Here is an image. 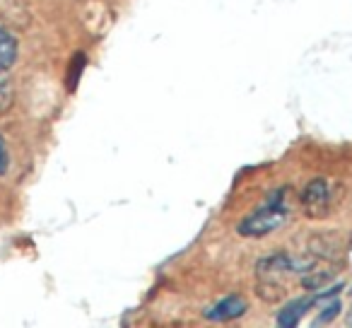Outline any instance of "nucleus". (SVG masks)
Returning a JSON list of instances; mask_svg holds the SVG:
<instances>
[{"label": "nucleus", "instance_id": "1", "mask_svg": "<svg viewBox=\"0 0 352 328\" xmlns=\"http://www.w3.org/2000/svg\"><path fill=\"white\" fill-rule=\"evenodd\" d=\"M287 222V208L283 203H265L258 210L246 215L244 220L236 225V232L246 239H261V237L270 234V232L280 230Z\"/></svg>", "mask_w": 352, "mask_h": 328}, {"label": "nucleus", "instance_id": "2", "mask_svg": "<svg viewBox=\"0 0 352 328\" xmlns=\"http://www.w3.org/2000/svg\"><path fill=\"white\" fill-rule=\"evenodd\" d=\"M333 201H331V186L326 179H311L302 191V210L307 212V217L311 220H321L331 212Z\"/></svg>", "mask_w": 352, "mask_h": 328}, {"label": "nucleus", "instance_id": "3", "mask_svg": "<svg viewBox=\"0 0 352 328\" xmlns=\"http://www.w3.org/2000/svg\"><path fill=\"white\" fill-rule=\"evenodd\" d=\"M336 292H338V287L336 289H328V292H314V294H307V297L292 299V302L285 304V307L280 309V314H278V326H283V328L297 326V323L302 321V316L309 311V309L316 307V304L323 302L326 297H333Z\"/></svg>", "mask_w": 352, "mask_h": 328}, {"label": "nucleus", "instance_id": "4", "mask_svg": "<svg viewBox=\"0 0 352 328\" xmlns=\"http://www.w3.org/2000/svg\"><path fill=\"white\" fill-rule=\"evenodd\" d=\"M249 304L241 294H230V297L220 299L217 304H212L210 309L206 311L208 321H215V323H225V321H234V318L244 316Z\"/></svg>", "mask_w": 352, "mask_h": 328}, {"label": "nucleus", "instance_id": "5", "mask_svg": "<svg viewBox=\"0 0 352 328\" xmlns=\"http://www.w3.org/2000/svg\"><path fill=\"white\" fill-rule=\"evenodd\" d=\"M17 56H20V44L17 39L6 30V27H0V65H6L8 70L15 65Z\"/></svg>", "mask_w": 352, "mask_h": 328}, {"label": "nucleus", "instance_id": "6", "mask_svg": "<svg viewBox=\"0 0 352 328\" xmlns=\"http://www.w3.org/2000/svg\"><path fill=\"white\" fill-rule=\"evenodd\" d=\"M12 99H15V94H12L10 75H8L6 65H0V116L12 109Z\"/></svg>", "mask_w": 352, "mask_h": 328}, {"label": "nucleus", "instance_id": "7", "mask_svg": "<svg viewBox=\"0 0 352 328\" xmlns=\"http://www.w3.org/2000/svg\"><path fill=\"white\" fill-rule=\"evenodd\" d=\"M338 311H340V302L331 297V304H328L326 309H321V311H318V318H316V321H314V323H318V326H323V323L333 321V316H338Z\"/></svg>", "mask_w": 352, "mask_h": 328}, {"label": "nucleus", "instance_id": "8", "mask_svg": "<svg viewBox=\"0 0 352 328\" xmlns=\"http://www.w3.org/2000/svg\"><path fill=\"white\" fill-rule=\"evenodd\" d=\"M8 167H10V155H8L6 142H3V138H0V177L8 172Z\"/></svg>", "mask_w": 352, "mask_h": 328}, {"label": "nucleus", "instance_id": "9", "mask_svg": "<svg viewBox=\"0 0 352 328\" xmlns=\"http://www.w3.org/2000/svg\"><path fill=\"white\" fill-rule=\"evenodd\" d=\"M350 326H352V316H350Z\"/></svg>", "mask_w": 352, "mask_h": 328}]
</instances>
